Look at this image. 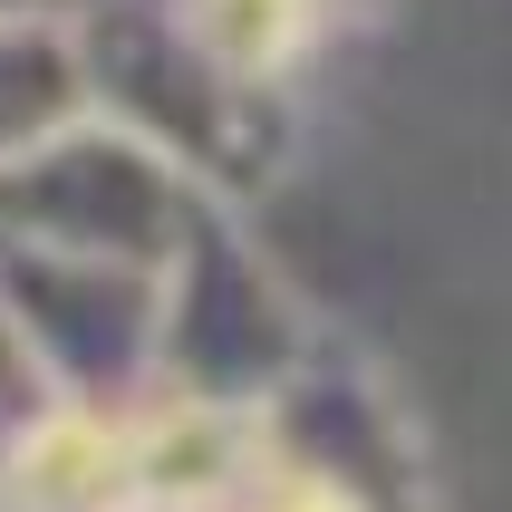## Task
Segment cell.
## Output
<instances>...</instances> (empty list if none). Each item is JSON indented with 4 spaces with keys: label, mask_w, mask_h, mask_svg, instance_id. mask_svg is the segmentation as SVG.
I'll return each mask as SVG.
<instances>
[{
    "label": "cell",
    "mask_w": 512,
    "mask_h": 512,
    "mask_svg": "<svg viewBox=\"0 0 512 512\" xmlns=\"http://www.w3.org/2000/svg\"><path fill=\"white\" fill-rule=\"evenodd\" d=\"M213 512H368L339 474H319V464H290V455H242V474L223 484Z\"/></svg>",
    "instance_id": "obj_2"
},
{
    "label": "cell",
    "mask_w": 512,
    "mask_h": 512,
    "mask_svg": "<svg viewBox=\"0 0 512 512\" xmlns=\"http://www.w3.org/2000/svg\"><path fill=\"white\" fill-rule=\"evenodd\" d=\"M194 20L232 68H290L319 39V0H203Z\"/></svg>",
    "instance_id": "obj_1"
}]
</instances>
